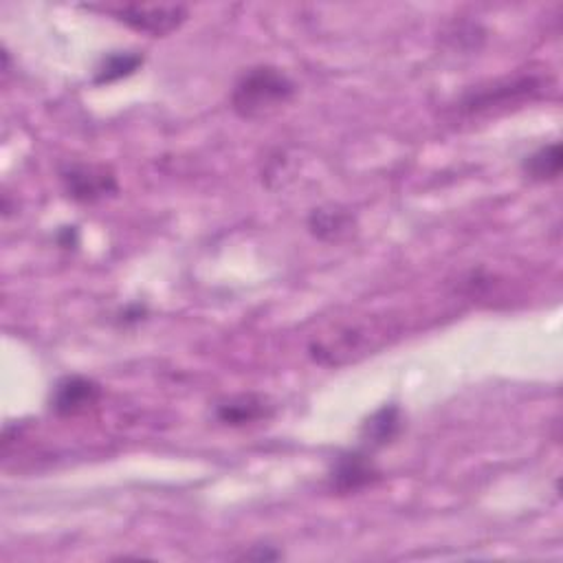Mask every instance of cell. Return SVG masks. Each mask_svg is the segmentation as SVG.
<instances>
[{"label": "cell", "mask_w": 563, "mask_h": 563, "mask_svg": "<svg viewBox=\"0 0 563 563\" xmlns=\"http://www.w3.org/2000/svg\"><path fill=\"white\" fill-rule=\"evenodd\" d=\"M308 232L321 243H343L356 232V219L339 206H324L310 212Z\"/></svg>", "instance_id": "obj_8"}, {"label": "cell", "mask_w": 563, "mask_h": 563, "mask_svg": "<svg viewBox=\"0 0 563 563\" xmlns=\"http://www.w3.org/2000/svg\"><path fill=\"white\" fill-rule=\"evenodd\" d=\"M141 64H143V56L137 54V51H115V54H108L102 60V64L97 67L93 82L97 86L113 84L117 80H124V78L132 75Z\"/></svg>", "instance_id": "obj_11"}, {"label": "cell", "mask_w": 563, "mask_h": 563, "mask_svg": "<svg viewBox=\"0 0 563 563\" xmlns=\"http://www.w3.org/2000/svg\"><path fill=\"white\" fill-rule=\"evenodd\" d=\"M275 406L260 395H238L216 406V419L230 427H245L271 419Z\"/></svg>", "instance_id": "obj_7"}, {"label": "cell", "mask_w": 563, "mask_h": 563, "mask_svg": "<svg viewBox=\"0 0 563 563\" xmlns=\"http://www.w3.org/2000/svg\"><path fill=\"white\" fill-rule=\"evenodd\" d=\"M403 430V412L399 406H384L361 425V447L370 454L388 447L399 438Z\"/></svg>", "instance_id": "obj_9"}, {"label": "cell", "mask_w": 563, "mask_h": 563, "mask_svg": "<svg viewBox=\"0 0 563 563\" xmlns=\"http://www.w3.org/2000/svg\"><path fill=\"white\" fill-rule=\"evenodd\" d=\"M541 80L535 75H521L515 80H502L493 82L489 86H480L478 91H471L462 97L460 108L476 115L491 108H506L508 104H519L526 97L530 99L535 93H539Z\"/></svg>", "instance_id": "obj_3"}, {"label": "cell", "mask_w": 563, "mask_h": 563, "mask_svg": "<svg viewBox=\"0 0 563 563\" xmlns=\"http://www.w3.org/2000/svg\"><path fill=\"white\" fill-rule=\"evenodd\" d=\"M379 478H382V471L377 469V465H374L372 454L363 447L337 456L328 476L330 489L341 495L372 486Z\"/></svg>", "instance_id": "obj_5"}, {"label": "cell", "mask_w": 563, "mask_h": 563, "mask_svg": "<svg viewBox=\"0 0 563 563\" xmlns=\"http://www.w3.org/2000/svg\"><path fill=\"white\" fill-rule=\"evenodd\" d=\"M295 82L280 69L262 64L245 71L232 91V108L249 121L269 119L291 104Z\"/></svg>", "instance_id": "obj_1"}, {"label": "cell", "mask_w": 563, "mask_h": 563, "mask_svg": "<svg viewBox=\"0 0 563 563\" xmlns=\"http://www.w3.org/2000/svg\"><path fill=\"white\" fill-rule=\"evenodd\" d=\"M280 556H282V552L273 550L271 546H256L254 550L243 554V559H258V561H275Z\"/></svg>", "instance_id": "obj_12"}, {"label": "cell", "mask_w": 563, "mask_h": 563, "mask_svg": "<svg viewBox=\"0 0 563 563\" xmlns=\"http://www.w3.org/2000/svg\"><path fill=\"white\" fill-rule=\"evenodd\" d=\"M60 178L67 197L78 203H97L119 190L115 172L102 163H67Z\"/></svg>", "instance_id": "obj_2"}, {"label": "cell", "mask_w": 563, "mask_h": 563, "mask_svg": "<svg viewBox=\"0 0 563 563\" xmlns=\"http://www.w3.org/2000/svg\"><path fill=\"white\" fill-rule=\"evenodd\" d=\"M561 167H563V152H561V143H556V141L541 145L539 150L528 154L521 163L524 174L537 183L559 178Z\"/></svg>", "instance_id": "obj_10"}, {"label": "cell", "mask_w": 563, "mask_h": 563, "mask_svg": "<svg viewBox=\"0 0 563 563\" xmlns=\"http://www.w3.org/2000/svg\"><path fill=\"white\" fill-rule=\"evenodd\" d=\"M99 399H102L99 384L73 374V377H64L56 384L49 399V408L58 417H78L95 408Z\"/></svg>", "instance_id": "obj_6"}, {"label": "cell", "mask_w": 563, "mask_h": 563, "mask_svg": "<svg viewBox=\"0 0 563 563\" xmlns=\"http://www.w3.org/2000/svg\"><path fill=\"white\" fill-rule=\"evenodd\" d=\"M58 243H60V247H64V249L75 247V245L80 243L78 230H75V227H64V230L58 234Z\"/></svg>", "instance_id": "obj_13"}, {"label": "cell", "mask_w": 563, "mask_h": 563, "mask_svg": "<svg viewBox=\"0 0 563 563\" xmlns=\"http://www.w3.org/2000/svg\"><path fill=\"white\" fill-rule=\"evenodd\" d=\"M143 315H145V308H141V306H128L126 310H124V321L128 324V321H139V319H143Z\"/></svg>", "instance_id": "obj_14"}, {"label": "cell", "mask_w": 563, "mask_h": 563, "mask_svg": "<svg viewBox=\"0 0 563 563\" xmlns=\"http://www.w3.org/2000/svg\"><path fill=\"white\" fill-rule=\"evenodd\" d=\"M108 12L130 30L156 38L178 30L190 14L183 5H124Z\"/></svg>", "instance_id": "obj_4"}]
</instances>
